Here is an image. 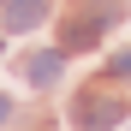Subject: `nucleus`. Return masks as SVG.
I'll return each instance as SVG.
<instances>
[{
	"mask_svg": "<svg viewBox=\"0 0 131 131\" xmlns=\"http://www.w3.org/2000/svg\"><path fill=\"white\" fill-rule=\"evenodd\" d=\"M60 66H66V60H60L54 48H42V54H30V60H24V78L36 83V90H48V83H60Z\"/></svg>",
	"mask_w": 131,
	"mask_h": 131,
	"instance_id": "4",
	"label": "nucleus"
},
{
	"mask_svg": "<svg viewBox=\"0 0 131 131\" xmlns=\"http://www.w3.org/2000/svg\"><path fill=\"white\" fill-rule=\"evenodd\" d=\"M0 6H6V0H0Z\"/></svg>",
	"mask_w": 131,
	"mask_h": 131,
	"instance_id": "7",
	"label": "nucleus"
},
{
	"mask_svg": "<svg viewBox=\"0 0 131 131\" xmlns=\"http://www.w3.org/2000/svg\"><path fill=\"white\" fill-rule=\"evenodd\" d=\"M42 18H48V0H6V6H0V24H6L12 36H24V30H36Z\"/></svg>",
	"mask_w": 131,
	"mask_h": 131,
	"instance_id": "3",
	"label": "nucleus"
},
{
	"mask_svg": "<svg viewBox=\"0 0 131 131\" xmlns=\"http://www.w3.org/2000/svg\"><path fill=\"white\" fill-rule=\"evenodd\" d=\"M113 18H119V0H95V6H83L72 24L60 30V42H66L72 54H78V48H95V42H101V30L113 24Z\"/></svg>",
	"mask_w": 131,
	"mask_h": 131,
	"instance_id": "1",
	"label": "nucleus"
},
{
	"mask_svg": "<svg viewBox=\"0 0 131 131\" xmlns=\"http://www.w3.org/2000/svg\"><path fill=\"white\" fill-rule=\"evenodd\" d=\"M113 78H125V83H131V48H125V54H113Z\"/></svg>",
	"mask_w": 131,
	"mask_h": 131,
	"instance_id": "5",
	"label": "nucleus"
},
{
	"mask_svg": "<svg viewBox=\"0 0 131 131\" xmlns=\"http://www.w3.org/2000/svg\"><path fill=\"white\" fill-rule=\"evenodd\" d=\"M119 119H125V101H119V95H101V90L78 95V125H83V131H113Z\"/></svg>",
	"mask_w": 131,
	"mask_h": 131,
	"instance_id": "2",
	"label": "nucleus"
},
{
	"mask_svg": "<svg viewBox=\"0 0 131 131\" xmlns=\"http://www.w3.org/2000/svg\"><path fill=\"white\" fill-rule=\"evenodd\" d=\"M6 119H12V101H6V95H0V125H6Z\"/></svg>",
	"mask_w": 131,
	"mask_h": 131,
	"instance_id": "6",
	"label": "nucleus"
}]
</instances>
